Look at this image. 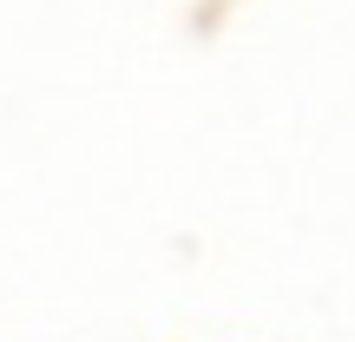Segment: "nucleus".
<instances>
[]
</instances>
